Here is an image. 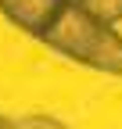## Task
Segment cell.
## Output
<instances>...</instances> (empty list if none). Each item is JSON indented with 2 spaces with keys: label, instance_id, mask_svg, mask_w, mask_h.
<instances>
[{
  "label": "cell",
  "instance_id": "cell-1",
  "mask_svg": "<svg viewBox=\"0 0 122 129\" xmlns=\"http://www.w3.org/2000/svg\"><path fill=\"white\" fill-rule=\"evenodd\" d=\"M40 40L50 50L79 61L86 68H97V72L122 79V36L115 32V25H104L90 14H83L75 4L61 7V14L50 22V29Z\"/></svg>",
  "mask_w": 122,
  "mask_h": 129
},
{
  "label": "cell",
  "instance_id": "cell-2",
  "mask_svg": "<svg viewBox=\"0 0 122 129\" xmlns=\"http://www.w3.org/2000/svg\"><path fill=\"white\" fill-rule=\"evenodd\" d=\"M61 7H65V0H0V14L36 40L50 29V22L61 14Z\"/></svg>",
  "mask_w": 122,
  "mask_h": 129
},
{
  "label": "cell",
  "instance_id": "cell-3",
  "mask_svg": "<svg viewBox=\"0 0 122 129\" xmlns=\"http://www.w3.org/2000/svg\"><path fill=\"white\" fill-rule=\"evenodd\" d=\"M75 7L90 18H97L104 25H115L122 22V0H75Z\"/></svg>",
  "mask_w": 122,
  "mask_h": 129
},
{
  "label": "cell",
  "instance_id": "cell-4",
  "mask_svg": "<svg viewBox=\"0 0 122 129\" xmlns=\"http://www.w3.org/2000/svg\"><path fill=\"white\" fill-rule=\"evenodd\" d=\"M14 129H68V125L57 122V118H50V115H29V118L14 122Z\"/></svg>",
  "mask_w": 122,
  "mask_h": 129
},
{
  "label": "cell",
  "instance_id": "cell-5",
  "mask_svg": "<svg viewBox=\"0 0 122 129\" xmlns=\"http://www.w3.org/2000/svg\"><path fill=\"white\" fill-rule=\"evenodd\" d=\"M0 129H14V122H11V118H4V115H0Z\"/></svg>",
  "mask_w": 122,
  "mask_h": 129
},
{
  "label": "cell",
  "instance_id": "cell-6",
  "mask_svg": "<svg viewBox=\"0 0 122 129\" xmlns=\"http://www.w3.org/2000/svg\"><path fill=\"white\" fill-rule=\"evenodd\" d=\"M65 4H75V0H65Z\"/></svg>",
  "mask_w": 122,
  "mask_h": 129
}]
</instances>
